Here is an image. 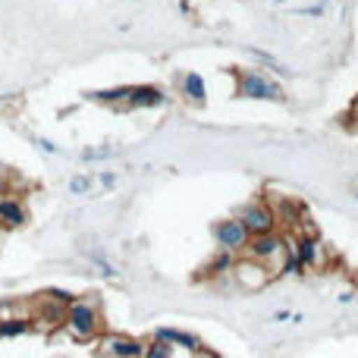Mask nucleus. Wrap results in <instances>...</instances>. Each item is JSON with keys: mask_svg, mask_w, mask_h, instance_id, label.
<instances>
[{"mask_svg": "<svg viewBox=\"0 0 358 358\" xmlns=\"http://www.w3.org/2000/svg\"><path fill=\"white\" fill-rule=\"evenodd\" d=\"M236 98L242 101H286V88L261 69H236Z\"/></svg>", "mask_w": 358, "mask_h": 358, "instance_id": "obj_1", "label": "nucleus"}, {"mask_svg": "<svg viewBox=\"0 0 358 358\" xmlns=\"http://www.w3.org/2000/svg\"><path fill=\"white\" fill-rule=\"evenodd\" d=\"M66 330L76 336V340H94L101 330V317L98 308L88 302H73L66 315Z\"/></svg>", "mask_w": 358, "mask_h": 358, "instance_id": "obj_2", "label": "nucleus"}, {"mask_svg": "<svg viewBox=\"0 0 358 358\" xmlns=\"http://www.w3.org/2000/svg\"><path fill=\"white\" fill-rule=\"evenodd\" d=\"M245 255L261 264H283V255H286V239L280 233H264V236H252L245 245Z\"/></svg>", "mask_w": 358, "mask_h": 358, "instance_id": "obj_3", "label": "nucleus"}, {"mask_svg": "<svg viewBox=\"0 0 358 358\" xmlns=\"http://www.w3.org/2000/svg\"><path fill=\"white\" fill-rule=\"evenodd\" d=\"M236 217L245 223V229L252 236L277 233V223H280L277 210H273L271 204H261V201H252V204H245V208H239V214H236Z\"/></svg>", "mask_w": 358, "mask_h": 358, "instance_id": "obj_4", "label": "nucleus"}, {"mask_svg": "<svg viewBox=\"0 0 358 358\" xmlns=\"http://www.w3.org/2000/svg\"><path fill=\"white\" fill-rule=\"evenodd\" d=\"M214 239L220 248H227V252H245L248 239H252V233L245 229V223L239 220V217H227V220H217L214 223Z\"/></svg>", "mask_w": 358, "mask_h": 358, "instance_id": "obj_5", "label": "nucleus"}, {"mask_svg": "<svg viewBox=\"0 0 358 358\" xmlns=\"http://www.w3.org/2000/svg\"><path fill=\"white\" fill-rule=\"evenodd\" d=\"M233 277L239 280V286H245V289H261V286H267L273 280V273H271V267L267 264H261V261H255V258H236V264H233Z\"/></svg>", "mask_w": 358, "mask_h": 358, "instance_id": "obj_6", "label": "nucleus"}, {"mask_svg": "<svg viewBox=\"0 0 358 358\" xmlns=\"http://www.w3.org/2000/svg\"><path fill=\"white\" fill-rule=\"evenodd\" d=\"M164 104H167V94L157 85H132L129 98H126L129 110H151V107H164Z\"/></svg>", "mask_w": 358, "mask_h": 358, "instance_id": "obj_7", "label": "nucleus"}, {"mask_svg": "<svg viewBox=\"0 0 358 358\" xmlns=\"http://www.w3.org/2000/svg\"><path fill=\"white\" fill-rule=\"evenodd\" d=\"M104 352L110 358H142L145 355V343L132 340V336H107Z\"/></svg>", "mask_w": 358, "mask_h": 358, "instance_id": "obj_8", "label": "nucleus"}, {"mask_svg": "<svg viewBox=\"0 0 358 358\" xmlns=\"http://www.w3.org/2000/svg\"><path fill=\"white\" fill-rule=\"evenodd\" d=\"M155 340H164V343H170V346L185 349V352H201V340H198V336H192V334H185V330L161 327V330H155Z\"/></svg>", "mask_w": 358, "mask_h": 358, "instance_id": "obj_9", "label": "nucleus"}, {"mask_svg": "<svg viewBox=\"0 0 358 358\" xmlns=\"http://www.w3.org/2000/svg\"><path fill=\"white\" fill-rule=\"evenodd\" d=\"M179 92H182V98L195 107H201L204 101H208V85H204V79L198 73H185L182 82H179Z\"/></svg>", "mask_w": 358, "mask_h": 358, "instance_id": "obj_10", "label": "nucleus"}, {"mask_svg": "<svg viewBox=\"0 0 358 358\" xmlns=\"http://www.w3.org/2000/svg\"><path fill=\"white\" fill-rule=\"evenodd\" d=\"M292 248H296V255L302 258L305 267H317V264H321V258H324V255H321V242H317V236H311V233L308 236H299Z\"/></svg>", "mask_w": 358, "mask_h": 358, "instance_id": "obj_11", "label": "nucleus"}, {"mask_svg": "<svg viewBox=\"0 0 358 358\" xmlns=\"http://www.w3.org/2000/svg\"><path fill=\"white\" fill-rule=\"evenodd\" d=\"M29 220V214H25L22 201L19 198H0V223H6V227H22V223Z\"/></svg>", "mask_w": 358, "mask_h": 358, "instance_id": "obj_12", "label": "nucleus"}, {"mask_svg": "<svg viewBox=\"0 0 358 358\" xmlns=\"http://www.w3.org/2000/svg\"><path fill=\"white\" fill-rule=\"evenodd\" d=\"M233 264H236V252H227V248H220V252L210 258V264L204 267V273L208 277H220V273H233Z\"/></svg>", "mask_w": 358, "mask_h": 358, "instance_id": "obj_13", "label": "nucleus"}, {"mask_svg": "<svg viewBox=\"0 0 358 358\" xmlns=\"http://www.w3.org/2000/svg\"><path fill=\"white\" fill-rule=\"evenodd\" d=\"M132 85H117V88H101V92H92L88 98L98 101V104H126Z\"/></svg>", "mask_w": 358, "mask_h": 358, "instance_id": "obj_14", "label": "nucleus"}, {"mask_svg": "<svg viewBox=\"0 0 358 358\" xmlns=\"http://www.w3.org/2000/svg\"><path fill=\"white\" fill-rule=\"evenodd\" d=\"M31 330V321L29 317H13V321H0V340L6 336H22Z\"/></svg>", "mask_w": 358, "mask_h": 358, "instance_id": "obj_15", "label": "nucleus"}, {"mask_svg": "<svg viewBox=\"0 0 358 358\" xmlns=\"http://www.w3.org/2000/svg\"><path fill=\"white\" fill-rule=\"evenodd\" d=\"M248 54H252V57H255V60H258V63H264L267 69H273V73H277V76H292L289 69H286L283 63H280V60H277V57H273V54H267V50H261V48H248Z\"/></svg>", "mask_w": 358, "mask_h": 358, "instance_id": "obj_16", "label": "nucleus"}, {"mask_svg": "<svg viewBox=\"0 0 358 358\" xmlns=\"http://www.w3.org/2000/svg\"><path fill=\"white\" fill-rule=\"evenodd\" d=\"M142 358H173V346H170V343H164V340H155V343H148V346H145Z\"/></svg>", "mask_w": 358, "mask_h": 358, "instance_id": "obj_17", "label": "nucleus"}, {"mask_svg": "<svg viewBox=\"0 0 358 358\" xmlns=\"http://www.w3.org/2000/svg\"><path fill=\"white\" fill-rule=\"evenodd\" d=\"M296 13H299V16L317 19V16H324V13H327V0H317V3H311V6H296Z\"/></svg>", "mask_w": 358, "mask_h": 358, "instance_id": "obj_18", "label": "nucleus"}, {"mask_svg": "<svg viewBox=\"0 0 358 358\" xmlns=\"http://www.w3.org/2000/svg\"><path fill=\"white\" fill-rule=\"evenodd\" d=\"M92 189V179L88 176H73L69 179V192H76V195H82V192Z\"/></svg>", "mask_w": 358, "mask_h": 358, "instance_id": "obj_19", "label": "nucleus"}, {"mask_svg": "<svg viewBox=\"0 0 358 358\" xmlns=\"http://www.w3.org/2000/svg\"><path fill=\"white\" fill-rule=\"evenodd\" d=\"M48 296H54V302H60V305H73L76 302V296L73 292H66V289H50Z\"/></svg>", "mask_w": 358, "mask_h": 358, "instance_id": "obj_20", "label": "nucleus"}, {"mask_svg": "<svg viewBox=\"0 0 358 358\" xmlns=\"http://www.w3.org/2000/svg\"><path fill=\"white\" fill-rule=\"evenodd\" d=\"M35 142L41 145V148L48 151V155H57V151H60V148H54V142H48V138H35Z\"/></svg>", "mask_w": 358, "mask_h": 358, "instance_id": "obj_21", "label": "nucleus"}, {"mask_svg": "<svg viewBox=\"0 0 358 358\" xmlns=\"http://www.w3.org/2000/svg\"><path fill=\"white\" fill-rule=\"evenodd\" d=\"M273 321H292V315H289V311H277V315H273Z\"/></svg>", "mask_w": 358, "mask_h": 358, "instance_id": "obj_22", "label": "nucleus"}, {"mask_svg": "<svg viewBox=\"0 0 358 358\" xmlns=\"http://www.w3.org/2000/svg\"><path fill=\"white\" fill-rule=\"evenodd\" d=\"M101 182H104V185H113V182H117V176H113V173H101Z\"/></svg>", "mask_w": 358, "mask_h": 358, "instance_id": "obj_23", "label": "nucleus"}, {"mask_svg": "<svg viewBox=\"0 0 358 358\" xmlns=\"http://www.w3.org/2000/svg\"><path fill=\"white\" fill-rule=\"evenodd\" d=\"M349 299H352V292H340V296H336V302H340V305H346Z\"/></svg>", "mask_w": 358, "mask_h": 358, "instance_id": "obj_24", "label": "nucleus"}, {"mask_svg": "<svg viewBox=\"0 0 358 358\" xmlns=\"http://www.w3.org/2000/svg\"><path fill=\"white\" fill-rule=\"evenodd\" d=\"M352 126L358 129V101H355V113H352Z\"/></svg>", "mask_w": 358, "mask_h": 358, "instance_id": "obj_25", "label": "nucleus"}, {"mask_svg": "<svg viewBox=\"0 0 358 358\" xmlns=\"http://www.w3.org/2000/svg\"><path fill=\"white\" fill-rule=\"evenodd\" d=\"M3 189H6V179L0 176V198H3Z\"/></svg>", "mask_w": 358, "mask_h": 358, "instance_id": "obj_26", "label": "nucleus"}]
</instances>
